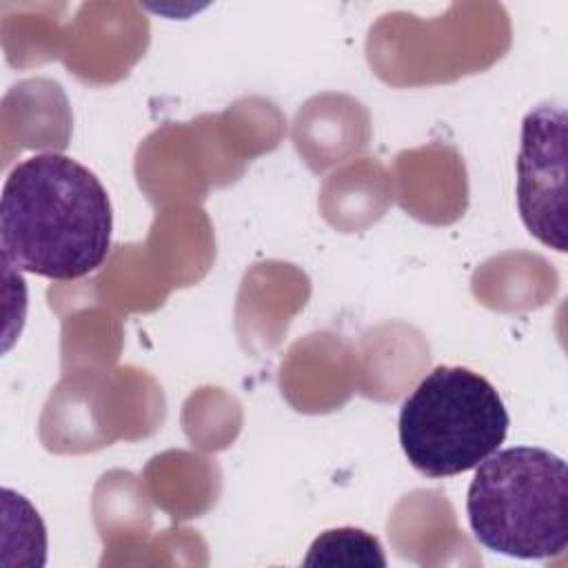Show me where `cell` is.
<instances>
[{
  "instance_id": "cell-2",
  "label": "cell",
  "mask_w": 568,
  "mask_h": 568,
  "mask_svg": "<svg viewBox=\"0 0 568 568\" xmlns=\"http://www.w3.org/2000/svg\"><path fill=\"white\" fill-rule=\"evenodd\" d=\"M466 515L475 539L526 561L557 557L568 544V468L539 446L497 448L475 466Z\"/></svg>"
},
{
  "instance_id": "cell-5",
  "label": "cell",
  "mask_w": 568,
  "mask_h": 568,
  "mask_svg": "<svg viewBox=\"0 0 568 568\" xmlns=\"http://www.w3.org/2000/svg\"><path fill=\"white\" fill-rule=\"evenodd\" d=\"M304 566H386L377 537L362 528L324 530L308 548Z\"/></svg>"
},
{
  "instance_id": "cell-1",
  "label": "cell",
  "mask_w": 568,
  "mask_h": 568,
  "mask_svg": "<svg viewBox=\"0 0 568 568\" xmlns=\"http://www.w3.org/2000/svg\"><path fill=\"white\" fill-rule=\"evenodd\" d=\"M113 213L100 178L62 153H38L7 175L0 200L2 262L71 282L109 255Z\"/></svg>"
},
{
  "instance_id": "cell-3",
  "label": "cell",
  "mask_w": 568,
  "mask_h": 568,
  "mask_svg": "<svg viewBox=\"0 0 568 568\" xmlns=\"http://www.w3.org/2000/svg\"><path fill=\"white\" fill-rule=\"evenodd\" d=\"M510 417L497 388L464 366L433 368L399 408V444L415 470L442 479L495 453Z\"/></svg>"
},
{
  "instance_id": "cell-4",
  "label": "cell",
  "mask_w": 568,
  "mask_h": 568,
  "mask_svg": "<svg viewBox=\"0 0 568 568\" xmlns=\"http://www.w3.org/2000/svg\"><path fill=\"white\" fill-rule=\"evenodd\" d=\"M566 109L555 102L535 106L521 122L517 155L519 215L541 244L566 251Z\"/></svg>"
}]
</instances>
